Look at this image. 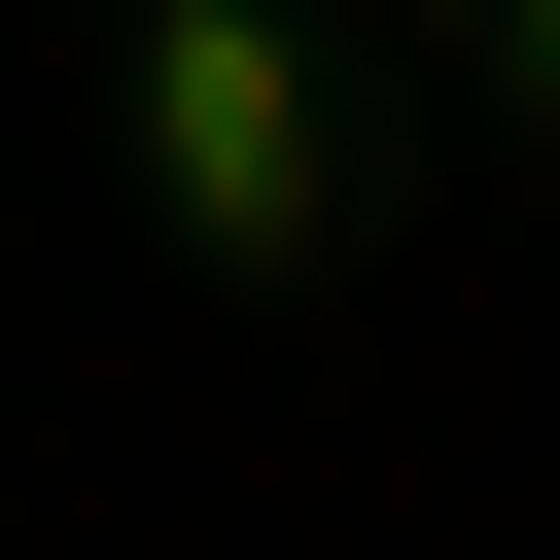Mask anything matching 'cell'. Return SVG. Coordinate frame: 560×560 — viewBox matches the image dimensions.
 Wrapping results in <instances>:
<instances>
[{
    "mask_svg": "<svg viewBox=\"0 0 560 560\" xmlns=\"http://www.w3.org/2000/svg\"><path fill=\"white\" fill-rule=\"evenodd\" d=\"M140 105H175V210H210V245H315V210H350V105H315V35H280V0H175V35H140Z\"/></svg>",
    "mask_w": 560,
    "mask_h": 560,
    "instance_id": "1",
    "label": "cell"
},
{
    "mask_svg": "<svg viewBox=\"0 0 560 560\" xmlns=\"http://www.w3.org/2000/svg\"><path fill=\"white\" fill-rule=\"evenodd\" d=\"M455 70H490V105H525V140H560V0H490V35H455Z\"/></svg>",
    "mask_w": 560,
    "mask_h": 560,
    "instance_id": "2",
    "label": "cell"
}]
</instances>
